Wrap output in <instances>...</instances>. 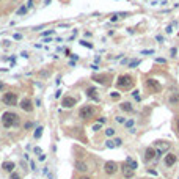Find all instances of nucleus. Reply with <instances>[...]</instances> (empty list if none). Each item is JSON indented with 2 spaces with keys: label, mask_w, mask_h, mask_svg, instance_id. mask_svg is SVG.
Segmentation results:
<instances>
[{
  "label": "nucleus",
  "mask_w": 179,
  "mask_h": 179,
  "mask_svg": "<svg viewBox=\"0 0 179 179\" xmlns=\"http://www.w3.org/2000/svg\"><path fill=\"white\" fill-rule=\"evenodd\" d=\"M17 123H19V116L16 115L14 112H5L2 115V124L3 127H14L17 126Z\"/></svg>",
  "instance_id": "1"
},
{
  "label": "nucleus",
  "mask_w": 179,
  "mask_h": 179,
  "mask_svg": "<svg viewBox=\"0 0 179 179\" xmlns=\"http://www.w3.org/2000/svg\"><path fill=\"white\" fill-rule=\"evenodd\" d=\"M134 83H135V79L130 74H123V75H119L118 77V80H116V86L118 88H121V90H129V88H132L134 86Z\"/></svg>",
  "instance_id": "2"
},
{
  "label": "nucleus",
  "mask_w": 179,
  "mask_h": 179,
  "mask_svg": "<svg viewBox=\"0 0 179 179\" xmlns=\"http://www.w3.org/2000/svg\"><path fill=\"white\" fill-rule=\"evenodd\" d=\"M94 113H96V109H94L93 105H83L79 112V116L82 119H90V118L94 116Z\"/></svg>",
  "instance_id": "3"
},
{
  "label": "nucleus",
  "mask_w": 179,
  "mask_h": 179,
  "mask_svg": "<svg viewBox=\"0 0 179 179\" xmlns=\"http://www.w3.org/2000/svg\"><path fill=\"white\" fill-rule=\"evenodd\" d=\"M2 102L10 105V107H14L17 104V94L16 93H11V91L10 93H5L3 96H2Z\"/></svg>",
  "instance_id": "4"
},
{
  "label": "nucleus",
  "mask_w": 179,
  "mask_h": 179,
  "mask_svg": "<svg viewBox=\"0 0 179 179\" xmlns=\"http://www.w3.org/2000/svg\"><path fill=\"white\" fill-rule=\"evenodd\" d=\"M145 85H146V88H148L149 93H159L160 88H162V86H160V83H159L156 79H146Z\"/></svg>",
  "instance_id": "5"
},
{
  "label": "nucleus",
  "mask_w": 179,
  "mask_h": 179,
  "mask_svg": "<svg viewBox=\"0 0 179 179\" xmlns=\"http://www.w3.org/2000/svg\"><path fill=\"white\" fill-rule=\"evenodd\" d=\"M118 170H119V165L116 162H113V160H109V162H105V165H104V171L107 174H115Z\"/></svg>",
  "instance_id": "6"
},
{
  "label": "nucleus",
  "mask_w": 179,
  "mask_h": 179,
  "mask_svg": "<svg viewBox=\"0 0 179 179\" xmlns=\"http://www.w3.org/2000/svg\"><path fill=\"white\" fill-rule=\"evenodd\" d=\"M156 159V149H154L152 146H149L145 149V156H143V162L148 163V162H151V160Z\"/></svg>",
  "instance_id": "7"
},
{
  "label": "nucleus",
  "mask_w": 179,
  "mask_h": 179,
  "mask_svg": "<svg viewBox=\"0 0 179 179\" xmlns=\"http://www.w3.org/2000/svg\"><path fill=\"white\" fill-rule=\"evenodd\" d=\"M119 170H121V173H123V176L124 177H126V179H132L134 177V170L132 168H130V166L126 163V162H124V163H121V166H119Z\"/></svg>",
  "instance_id": "8"
},
{
  "label": "nucleus",
  "mask_w": 179,
  "mask_h": 179,
  "mask_svg": "<svg viewBox=\"0 0 179 179\" xmlns=\"http://www.w3.org/2000/svg\"><path fill=\"white\" fill-rule=\"evenodd\" d=\"M19 107H21V109H22L24 112H32V110H33V105H32V99H28V98H24V99L21 101Z\"/></svg>",
  "instance_id": "9"
},
{
  "label": "nucleus",
  "mask_w": 179,
  "mask_h": 179,
  "mask_svg": "<svg viewBox=\"0 0 179 179\" xmlns=\"http://www.w3.org/2000/svg\"><path fill=\"white\" fill-rule=\"evenodd\" d=\"M75 104H77V99L72 98V96H66L61 101V105L64 107V109H71V107H74Z\"/></svg>",
  "instance_id": "10"
},
{
  "label": "nucleus",
  "mask_w": 179,
  "mask_h": 179,
  "mask_svg": "<svg viewBox=\"0 0 179 179\" xmlns=\"http://www.w3.org/2000/svg\"><path fill=\"white\" fill-rule=\"evenodd\" d=\"M176 160H177L176 154H173V152H168V154H166V156H165V160H163V162H165V165H166V166H173V165L176 163Z\"/></svg>",
  "instance_id": "11"
},
{
  "label": "nucleus",
  "mask_w": 179,
  "mask_h": 179,
  "mask_svg": "<svg viewBox=\"0 0 179 179\" xmlns=\"http://www.w3.org/2000/svg\"><path fill=\"white\" fill-rule=\"evenodd\" d=\"M93 79L94 80H96V82H99V83H104V85H105V83H107V85H109V75H105V74H101V75H93Z\"/></svg>",
  "instance_id": "12"
},
{
  "label": "nucleus",
  "mask_w": 179,
  "mask_h": 179,
  "mask_svg": "<svg viewBox=\"0 0 179 179\" xmlns=\"http://www.w3.org/2000/svg\"><path fill=\"white\" fill-rule=\"evenodd\" d=\"M119 109H121L123 112L130 113V112H134V105L130 104V102H121V104H119Z\"/></svg>",
  "instance_id": "13"
},
{
  "label": "nucleus",
  "mask_w": 179,
  "mask_h": 179,
  "mask_svg": "<svg viewBox=\"0 0 179 179\" xmlns=\"http://www.w3.org/2000/svg\"><path fill=\"white\" fill-rule=\"evenodd\" d=\"M75 168L79 170V171H82V173H85V171H88V165H86L85 162H80V160H77V162H75Z\"/></svg>",
  "instance_id": "14"
},
{
  "label": "nucleus",
  "mask_w": 179,
  "mask_h": 179,
  "mask_svg": "<svg viewBox=\"0 0 179 179\" xmlns=\"http://www.w3.org/2000/svg\"><path fill=\"white\" fill-rule=\"evenodd\" d=\"M14 166H16L14 162H5V163H3V170L8 171V173H13V171H14Z\"/></svg>",
  "instance_id": "15"
},
{
  "label": "nucleus",
  "mask_w": 179,
  "mask_h": 179,
  "mask_svg": "<svg viewBox=\"0 0 179 179\" xmlns=\"http://www.w3.org/2000/svg\"><path fill=\"white\" fill-rule=\"evenodd\" d=\"M168 102L171 105H177L179 104V93H174V94H171L170 99H168Z\"/></svg>",
  "instance_id": "16"
},
{
  "label": "nucleus",
  "mask_w": 179,
  "mask_h": 179,
  "mask_svg": "<svg viewBox=\"0 0 179 179\" xmlns=\"http://www.w3.org/2000/svg\"><path fill=\"white\" fill-rule=\"evenodd\" d=\"M96 88H88L86 90V96L88 98H94V101H98V94H96Z\"/></svg>",
  "instance_id": "17"
},
{
  "label": "nucleus",
  "mask_w": 179,
  "mask_h": 179,
  "mask_svg": "<svg viewBox=\"0 0 179 179\" xmlns=\"http://www.w3.org/2000/svg\"><path fill=\"white\" fill-rule=\"evenodd\" d=\"M126 163H127V165H129V166H130V168H132L134 171L137 170V166H138V163H137V160L130 159V157H127V159H126Z\"/></svg>",
  "instance_id": "18"
},
{
  "label": "nucleus",
  "mask_w": 179,
  "mask_h": 179,
  "mask_svg": "<svg viewBox=\"0 0 179 179\" xmlns=\"http://www.w3.org/2000/svg\"><path fill=\"white\" fill-rule=\"evenodd\" d=\"M104 132H105L107 137H113V135H115V129H113V127H107Z\"/></svg>",
  "instance_id": "19"
},
{
  "label": "nucleus",
  "mask_w": 179,
  "mask_h": 179,
  "mask_svg": "<svg viewBox=\"0 0 179 179\" xmlns=\"http://www.w3.org/2000/svg\"><path fill=\"white\" fill-rule=\"evenodd\" d=\"M43 127H38L36 130H35V134H33V137H35V138H39V137H41V134H43Z\"/></svg>",
  "instance_id": "20"
},
{
  "label": "nucleus",
  "mask_w": 179,
  "mask_h": 179,
  "mask_svg": "<svg viewBox=\"0 0 179 179\" xmlns=\"http://www.w3.org/2000/svg\"><path fill=\"white\" fill-rule=\"evenodd\" d=\"M124 124H126L127 129H132L134 127V119H126V123H124Z\"/></svg>",
  "instance_id": "21"
},
{
  "label": "nucleus",
  "mask_w": 179,
  "mask_h": 179,
  "mask_svg": "<svg viewBox=\"0 0 179 179\" xmlns=\"http://www.w3.org/2000/svg\"><path fill=\"white\" fill-rule=\"evenodd\" d=\"M115 121L119 123V124H124V123H126V118H124V116H116V118H115Z\"/></svg>",
  "instance_id": "22"
},
{
  "label": "nucleus",
  "mask_w": 179,
  "mask_h": 179,
  "mask_svg": "<svg viewBox=\"0 0 179 179\" xmlns=\"http://www.w3.org/2000/svg\"><path fill=\"white\" fill-rule=\"evenodd\" d=\"M105 146L110 148V149H113V148H115V143H113V140H107V141H105Z\"/></svg>",
  "instance_id": "23"
},
{
  "label": "nucleus",
  "mask_w": 179,
  "mask_h": 179,
  "mask_svg": "<svg viewBox=\"0 0 179 179\" xmlns=\"http://www.w3.org/2000/svg\"><path fill=\"white\" fill-rule=\"evenodd\" d=\"M80 44H82V46H85V47H88V49H93V44H90L88 41H80Z\"/></svg>",
  "instance_id": "24"
},
{
  "label": "nucleus",
  "mask_w": 179,
  "mask_h": 179,
  "mask_svg": "<svg viewBox=\"0 0 179 179\" xmlns=\"http://www.w3.org/2000/svg\"><path fill=\"white\" fill-rule=\"evenodd\" d=\"M10 179H21V174H19V173H11V176H10Z\"/></svg>",
  "instance_id": "25"
},
{
  "label": "nucleus",
  "mask_w": 179,
  "mask_h": 179,
  "mask_svg": "<svg viewBox=\"0 0 179 179\" xmlns=\"http://www.w3.org/2000/svg\"><path fill=\"white\" fill-rule=\"evenodd\" d=\"M138 64H140V60H134V61H130L129 66L130 68H135V66H138Z\"/></svg>",
  "instance_id": "26"
},
{
  "label": "nucleus",
  "mask_w": 179,
  "mask_h": 179,
  "mask_svg": "<svg viewBox=\"0 0 179 179\" xmlns=\"http://www.w3.org/2000/svg\"><path fill=\"white\" fill-rule=\"evenodd\" d=\"M113 143H115V146H121V145H123V140H121V138H115V140H113Z\"/></svg>",
  "instance_id": "27"
},
{
  "label": "nucleus",
  "mask_w": 179,
  "mask_h": 179,
  "mask_svg": "<svg viewBox=\"0 0 179 179\" xmlns=\"http://www.w3.org/2000/svg\"><path fill=\"white\" fill-rule=\"evenodd\" d=\"M110 96H112V99H118L119 98V93L118 91H113V93H110Z\"/></svg>",
  "instance_id": "28"
},
{
  "label": "nucleus",
  "mask_w": 179,
  "mask_h": 179,
  "mask_svg": "<svg viewBox=\"0 0 179 179\" xmlns=\"http://www.w3.org/2000/svg\"><path fill=\"white\" fill-rule=\"evenodd\" d=\"M30 168H32L33 171L36 170V165H35V162H33V160H30Z\"/></svg>",
  "instance_id": "29"
},
{
  "label": "nucleus",
  "mask_w": 179,
  "mask_h": 179,
  "mask_svg": "<svg viewBox=\"0 0 179 179\" xmlns=\"http://www.w3.org/2000/svg\"><path fill=\"white\" fill-rule=\"evenodd\" d=\"M52 33H53V30H47V32L43 33V36H49V35H52Z\"/></svg>",
  "instance_id": "30"
},
{
  "label": "nucleus",
  "mask_w": 179,
  "mask_h": 179,
  "mask_svg": "<svg viewBox=\"0 0 179 179\" xmlns=\"http://www.w3.org/2000/svg\"><path fill=\"white\" fill-rule=\"evenodd\" d=\"M33 151H35V154H43V151H41V148H35Z\"/></svg>",
  "instance_id": "31"
},
{
  "label": "nucleus",
  "mask_w": 179,
  "mask_h": 179,
  "mask_svg": "<svg viewBox=\"0 0 179 179\" xmlns=\"http://www.w3.org/2000/svg\"><path fill=\"white\" fill-rule=\"evenodd\" d=\"M174 124H176V130H177V134H179V116L176 118V123Z\"/></svg>",
  "instance_id": "32"
},
{
  "label": "nucleus",
  "mask_w": 179,
  "mask_h": 179,
  "mask_svg": "<svg viewBox=\"0 0 179 179\" xmlns=\"http://www.w3.org/2000/svg\"><path fill=\"white\" fill-rule=\"evenodd\" d=\"M25 7H22V8H19V11H17V13H19V14H24V13H25Z\"/></svg>",
  "instance_id": "33"
},
{
  "label": "nucleus",
  "mask_w": 179,
  "mask_h": 179,
  "mask_svg": "<svg viewBox=\"0 0 179 179\" xmlns=\"http://www.w3.org/2000/svg\"><path fill=\"white\" fill-rule=\"evenodd\" d=\"M39 160H41V162H44V160H46V154H39Z\"/></svg>",
  "instance_id": "34"
},
{
  "label": "nucleus",
  "mask_w": 179,
  "mask_h": 179,
  "mask_svg": "<svg viewBox=\"0 0 179 179\" xmlns=\"http://www.w3.org/2000/svg\"><path fill=\"white\" fill-rule=\"evenodd\" d=\"M149 174H154V176H157V171H154V170H148Z\"/></svg>",
  "instance_id": "35"
},
{
  "label": "nucleus",
  "mask_w": 179,
  "mask_h": 179,
  "mask_svg": "<svg viewBox=\"0 0 179 179\" xmlns=\"http://www.w3.org/2000/svg\"><path fill=\"white\" fill-rule=\"evenodd\" d=\"M98 121H99V124H102V123H105V118H104V116H101Z\"/></svg>",
  "instance_id": "36"
},
{
  "label": "nucleus",
  "mask_w": 179,
  "mask_h": 179,
  "mask_svg": "<svg viewBox=\"0 0 179 179\" xmlns=\"http://www.w3.org/2000/svg\"><path fill=\"white\" fill-rule=\"evenodd\" d=\"M30 127H33V124H32V123H27V124H25V129H27V130H28V129H30Z\"/></svg>",
  "instance_id": "37"
},
{
  "label": "nucleus",
  "mask_w": 179,
  "mask_h": 179,
  "mask_svg": "<svg viewBox=\"0 0 179 179\" xmlns=\"http://www.w3.org/2000/svg\"><path fill=\"white\" fill-rule=\"evenodd\" d=\"M101 129V126H99V124H96V126H93V130H94V132H96V130H99Z\"/></svg>",
  "instance_id": "38"
},
{
  "label": "nucleus",
  "mask_w": 179,
  "mask_h": 179,
  "mask_svg": "<svg viewBox=\"0 0 179 179\" xmlns=\"http://www.w3.org/2000/svg\"><path fill=\"white\" fill-rule=\"evenodd\" d=\"M61 96V91H60V90H57V93H55V98H60Z\"/></svg>",
  "instance_id": "39"
},
{
  "label": "nucleus",
  "mask_w": 179,
  "mask_h": 179,
  "mask_svg": "<svg viewBox=\"0 0 179 179\" xmlns=\"http://www.w3.org/2000/svg\"><path fill=\"white\" fill-rule=\"evenodd\" d=\"M156 61H157V63H165V60H163V58H157Z\"/></svg>",
  "instance_id": "40"
},
{
  "label": "nucleus",
  "mask_w": 179,
  "mask_h": 179,
  "mask_svg": "<svg viewBox=\"0 0 179 179\" xmlns=\"http://www.w3.org/2000/svg\"><path fill=\"white\" fill-rule=\"evenodd\" d=\"M173 32V28H171V25L170 27H166V33H171Z\"/></svg>",
  "instance_id": "41"
},
{
  "label": "nucleus",
  "mask_w": 179,
  "mask_h": 179,
  "mask_svg": "<svg viewBox=\"0 0 179 179\" xmlns=\"http://www.w3.org/2000/svg\"><path fill=\"white\" fill-rule=\"evenodd\" d=\"M21 38H22V36H21L19 33H16V35H14V39H21Z\"/></svg>",
  "instance_id": "42"
},
{
  "label": "nucleus",
  "mask_w": 179,
  "mask_h": 179,
  "mask_svg": "<svg viewBox=\"0 0 179 179\" xmlns=\"http://www.w3.org/2000/svg\"><path fill=\"white\" fill-rule=\"evenodd\" d=\"M145 53H154V50H143V55Z\"/></svg>",
  "instance_id": "43"
},
{
  "label": "nucleus",
  "mask_w": 179,
  "mask_h": 179,
  "mask_svg": "<svg viewBox=\"0 0 179 179\" xmlns=\"http://www.w3.org/2000/svg\"><path fill=\"white\" fill-rule=\"evenodd\" d=\"M32 5H33V0H28V5H27V7H32Z\"/></svg>",
  "instance_id": "44"
},
{
  "label": "nucleus",
  "mask_w": 179,
  "mask_h": 179,
  "mask_svg": "<svg viewBox=\"0 0 179 179\" xmlns=\"http://www.w3.org/2000/svg\"><path fill=\"white\" fill-rule=\"evenodd\" d=\"M80 179H91V177H88V176H82Z\"/></svg>",
  "instance_id": "45"
},
{
  "label": "nucleus",
  "mask_w": 179,
  "mask_h": 179,
  "mask_svg": "<svg viewBox=\"0 0 179 179\" xmlns=\"http://www.w3.org/2000/svg\"><path fill=\"white\" fill-rule=\"evenodd\" d=\"M3 88V83H0V90H2Z\"/></svg>",
  "instance_id": "46"
},
{
  "label": "nucleus",
  "mask_w": 179,
  "mask_h": 179,
  "mask_svg": "<svg viewBox=\"0 0 179 179\" xmlns=\"http://www.w3.org/2000/svg\"><path fill=\"white\" fill-rule=\"evenodd\" d=\"M140 179H148V177H140Z\"/></svg>",
  "instance_id": "47"
}]
</instances>
